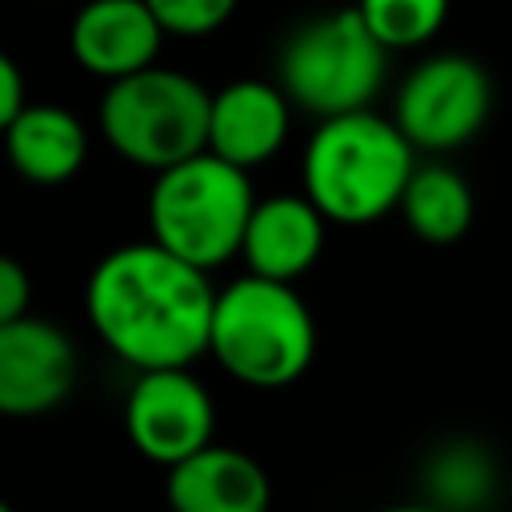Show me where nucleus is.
Listing matches in <instances>:
<instances>
[{"instance_id": "7", "label": "nucleus", "mask_w": 512, "mask_h": 512, "mask_svg": "<svg viewBox=\"0 0 512 512\" xmlns=\"http://www.w3.org/2000/svg\"><path fill=\"white\" fill-rule=\"evenodd\" d=\"M492 76L464 52L420 60L396 88L392 120L420 152L464 148L492 116Z\"/></svg>"}, {"instance_id": "16", "label": "nucleus", "mask_w": 512, "mask_h": 512, "mask_svg": "<svg viewBox=\"0 0 512 512\" xmlns=\"http://www.w3.org/2000/svg\"><path fill=\"white\" fill-rule=\"evenodd\" d=\"M448 4L452 0H356V12L388 52H400L428 44L448 20Z\"/></svg>"}, {"instance_id": "10", "label": "nucleus", "mask_w": 512, "mask_h": 512, "mask_svg": "<svg viewBox=\"0 0 512 512\" xmlns=\"http://www.w3.org/2000/svg\"><path fill=\"white\" fill-rule=\"evenodd\" d=\"M164 36L148 0H88L68 24V52L84 72L120 80L156 64Z\"/></svg>"}, {"instance_id": "13", "label": "nucleus", "mask_w": 512, "mask_h": 512, "mask_svg": "<svg viewBox=\"0 0 512 512\" xmlns=\"http://www.w3.org/2000/svg\"><path fill=\"white\" fill-rule=\"evenodd\" d=\"M164 496L172 512H268L272 480L248 452L204 444L168 468Z\"/></svg>"}, {"instance_id": "9", "label": "nucleus", "mask_w": 512, "mask_h": 512, "mask_svg": "<svg viewBox=\"0 0 512 512\" xmlns=\"http://www.w3.org/2000/svg\"><path fill=\"white\" fill-rule=\"evenodd\" d=\"M80 356L68 332L40 316L0 324V416H44L68 400Z\"/></svg>"}, {"instance_id": "6", "label": "nucleus", "mask_w": 512, "mask_h": 512, "mask_svg": "<svg viewBox=\"0 0 512 512\" xmlns=\"http://www.w3.org/2000/svg\"><path fill=\"white\" fill-rule=\"evenodd\" d=\"M212 92L176 68L148 64L132 76L108 80L100 96V132L116 156L160 172L208 148Z\"/></svg>"}, {"instance_id": "21", "label": "nucleus", "mask_w": 512, "mask_h": 512, "mask_svg": "<svg viewBox=\"0 0 512 512\" xmlns=\"http://www.w3.org/2000/svg\"><path fill=\"white\" fill-rule=\"evenodd\" d=\"M0 512H12V504H8V500H0Z\"/></svg>"}, {"instance_id": "19", "label": "nucleus", "mask_w": 512, "mask_h": 512, "mask_svg": "<svg viewBox=\"0 0 512 512\" xmlns=\"http://www.w3.org/2000/svg\"><path fill=\"white\" fill-rule=\"evenodd\" d=\"M28 100H24V72H20V64L0 48V136H4V128L16 120V112L24 108Z\"/></svg>"}, {"instance_id": "1", "label": "nucleus", "mask_w": 512, "mask_h": 512, "mask_svg": "<svg viewBox=\"0 0 512 512\" xmlns=\"http://www.w3.org/2000/svg\"><path fill=\"white\" fill-rule=\"evenodd\" d=\"M216 288L208 272L156 240L120 244L88 276L84 308L96 336L136 372L188 368L208 352Z\"/></svg>"}, {"instance_id": "14", "label": "nucleus", "mask_w": 512, "mask_h": 512, "mask_svg": "<svg viewBox=\"0 0 512 512\" xmlns=\"http://www.w3.org/2000/svg\"><path fill=\"white\" fill-rule=\"evenodd\" d=\"M4 156L28 184H68L88 160V132L64 104H24L4 128Z\"/></svg>"}, {"instance_id": "17", "label": "nucleus", "mask_w": 512, "mask_h": 512, "mask_svg": "<svg viewBox=\"0 0 512 512\" xmlns=\"http://www.w3.org/2000/svg\"><path fill=\"white\" fill-rule=\"evenodd\" d=\"M240 0H148L168 36H208L232 20Z\"/></svg>"}, {"instance_id": "4", "label": "nucleus", "mask_w": 512, "mask_h": 512, "mask_svg": "<svg viewBox=\"0 0 512 512\" xmlns=\"http://www.w3.org/2000/svg\"><path fill=\"white\" fill-rule=\"evenodd\" d=\"M252 204L256 196L248 168H236L204 148L156 172L148 192L152 240L176 252L180 260L212 272L240 256Z\"/></svg>"}, {"instance_id": "5", "label": "nucleus", "mask_w": 512, "mask_h": 512, "mask_svg": "<svg viewBox=\"0 0 512 512\" xmlns=\"http://www.w3.org/2000/svg\"><path fill=\"white\" fill-rule=\"evenodd\" d=\"M388 72V48L352 8H328L288 32L276 56V84L292 108L316 120L368 108Z\"/></svg>"}, {"instance_id": "15", "label": "nucleus", "mask_w": 512, "mask_h": 512, "mask_svg": "<svg viewBox=\"0 0 512 512\" xmlns=\"http://www.w3.org/2000/svg\"><path fill=\"white\" fill-rule=\"evenodd\" d=\"M472 188L468 180L448 164H416L404 196L400 216L424 244H452L472 228Z\"/></svg>"}, {"instance_id": "20", "label": "nucleus", "mask_w": 512, "mask_h": 512, "mask_svg": "<svg viewBox=\"0 0 512 512\" xmlns=\"http://www.w3.org/2000/svg\"><path fill=\"white\" fill-rule=\"evenodd\" d=\"M380 512H440L432 504H396V508H380Z\"/></svg>"}, {"instance_id": "18", "label": "nucleus", "mask_w": 512, "mask_h": 512, "mask_svg": "<svg viewBox=\"0 0 512 512\" xmlns=\"http://www.w3.org/2000/svg\"><path fill=\"white\" fill-rule=\"evenodd\" d=\"M28 300H32V280H28L24 264L16 256L0 252V324L20 320L28 312Z\"/></svg>"}, {"instance_id": "3", "label": "nucleus", "mask_w": 512, "mask_h": 512, "mask_svg": "<svg viewBox=\"0 0 512 512\" xmlns=\"http://www.w3.org/2000/svg\"><path fill=\"white\" fill-rule=\"evenodd\" d=\"M212 360L248 388H284L300 380L316 356V320L288 280L240 276L216 292Z\"/></svg>"}, {"instance_id": "11", "label": "nucleus", "mask_w": 512, "mask_h": 512, "mask_svg": "<svg viewBox=\"0 0 512 512\" xmlns=\"http://www.w3.org/2000/svg\"><path fill=\"white\" fill-rule=\"evenodd\" d=\"M292 128V100L272 80H232L212 92L208 108V152L236 168L272 160Z\"/></svg>"}, {"instance_id": "8", "label": "nucleus", "mask_w": 512, "mask_h": 512, "mask_svg": "<svg viewBox=\"0 0 512 512\" xmlns=\"http://www.w3.org/2000/svg\"><path fill=\"white\" fill-rule=\"evenodd\" d=\"M124 432L144 460L172 468L212 444L216 404L188 368H144L124 400Z\"/></svg>"}, {"instance_id": "2", "label": "nucleus", "mask_w": 512, "mask_h": 512, "mask_svg": "<svg viewBox=\"0 0 512 512\" xmlns=\"http://www.w3.org/2000/svg\"><path fill=\"white\" fill-rule=\"evenodd\" d=\"M416 168V148L392 116L368 108L324 116L308 136L300 176L304 196L328 224H372L400 208Z\"/></svg>"}, {"instance_id": "12", "label": "nucleus", "mask_w": 512, "mask_h": 512, "mask_svg": "<svg viewBox=\"0 0 512 512\" xmlns=\"http://www.w3.org/2000/svg\"><path fill=\"white\" fill-rule=\"evenodd\" d=\"M324 212L300 192H280L268 200L252 204L244 240H240V256L248 264V272L268 276V280H296L304 276L320 252H324Z\"/></svg>"}]
</instances>
